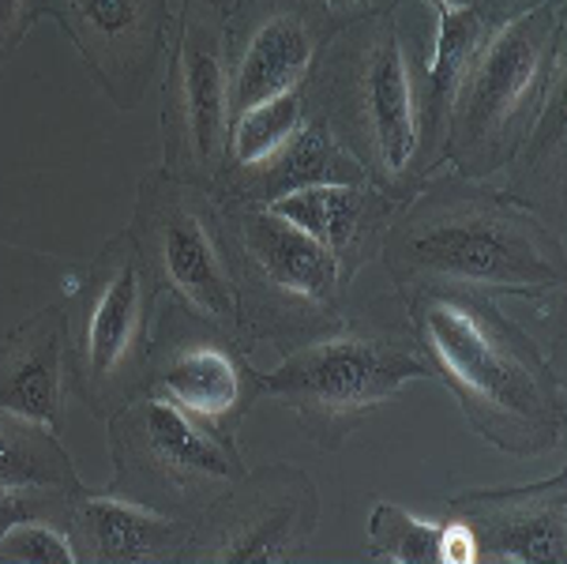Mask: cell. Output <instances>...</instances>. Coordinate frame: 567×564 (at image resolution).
<instances>
[{"label":"cell","mask_w":567,"mask_h":564,"mask_svg":"<svg viewBox=\"0 0 567 564\" xmlns=\"http://www.w3.org/2000/svg\"><path fill=\"white\" fill-rule=\"evenodd\" d=\"M110 493L185 523L248 471L241 444L207 433L158 396H136L110 418Z\"/></svg>","instance_id":"cell-9"},{"label":"cell","mask_w":567,"mask_h":564,"mask_svg":"<svg viewBox=\"0 0 567 564\" xmlns=\"http://www.w3.org/2000/svg\"><path fill=\"white\" fill-rule=\"evenodd\" d=\"M117 110H140L169 50V0H38Z\"/></svg>","instance_id":"cell-13"},{"label":"cell","mask_w":567,"mask_h":564,"mask_svg":"<svg viewBox=\"0 0 567 564\" xmlns=\"http://www.w3.org/2000/svg\"><path fill=\"white\" fill-rule=\"evenodd\" d=\"M421 377H432V366L406 309L402 317L346 309L339 328L286 350L275 372H259V399L293 410L320 452H339L346 437Z\"/></svg>","instance_id":"cell-4"},{"label":"cell","mask_w":567,"mask_h":564,"mask_svg":"<svg viewBox=\"0 0 567 564\" xmlns=\"http://www.w3.org/2000/svg\"><path fill=\"white\" fill-rule=\"evenodd\" d=\"M309 4L331 23V31H339V27H350V23H358V19L395 12L399 0H309Z\"/></svg>","instance_id":"cell-28"},{"label":"cell","mask_w":567,"mask_h":564,"mask_svg":"<svg viewBox=\"0 0 567 564\" xmlns=\"http://www.w3.org/2000/svg\"><path fill=\"white\" fill-rule=\"evenodd\" d=\"M301 91L372 185L399 199L425 185V69L399 8L339 27Z\"/></svg>","instance_id":"cell-3"},{"label":"cell","mask_w":567,"mask_h":564,"mask_svg":"<svg viewBox=\"0 0 567 564\" xmlns=\"http://www.w3.org/2000/svg\"><path fill=\"white\" fill-rule=\"evenodd\" d=\"M440 564H482L477 561V542L466 523H444V531H440Z\"/></svg>","instance_id":"cell-29"},{"label":"cell","mask_w":567,"mask_h":564,"mask_svg":"<svg viewBox=\"0 0 567 564\" xmlns=\"http://www.w3.org/2000/svg\"><path fill=\"white\" fill-rule=\"evenodd\" d=\"M432 377L455 396L466 425L504 455L553 452L564 433V384L545 350L493 301L458 286L402 294Z\"/></svg>","instance_id":"cell-2"},{"label":"cell","mask_w":567,"mask_h":564,"mask_svg":"<svg viewBox=\"0 0 567 564\" xmlns=\"http://www.w3.org/2000/svg\"><path fill=\"white\" fill-rule=\"evenodd\" d=\"M38 16H42L38 12V0H0V69L23 45V38Z\"/></svg>","instance_id":"cell-27"},{"label":"cell","mask_w":567,"mask_h":564,"mask_svg":"<svg viewBox=\"0 0 567 564\" xmlns=\"http://www.w3.org/2000/svg\"><path fill=\"white\" fill-rule=\"evenodd\" d=\"M485 564H567V474L507 490H466L447 501Z\"/></svg>","instance_id":"cell-15"},{"label":"cell","mask_w":567,"mask_h":564,"mask_svg":"<svg viewBox=\"0 0 567 564\" xmlns=\"http://www.w3.org/2000/svg\"><path fill=\"white\" fill-rule=\"evenodd\" d=\"M406 199L391 196L388 188L361 181V185H346V181H331V185H309L271 199V212L290 218L305 234L316 237L323 248L339 256L346 279H358L364 264L380 253V242L388 234L391 218Z\"/></svg>","instance_id":"cell-17"},{"label":"cell","mask_w":567,"mask_h":564,"mask_svg":"<svg viewBox=\"0 0 567 564\" xmlns=\"http://www.w3.org/2000/svg\"><path fill=\"white\" fill-rule=\"evenodd\" d=\"M0 564H75L69 531L53 520H27L0 539Z\"/></svg>","instance_id":"cell-25"},{"label":"cell","mask_w":567,"mask_h":564,"mask_svg":"<svg viewBox=\"0 0 567 564\" xmlns=\"http://www.w3.org/2000/svg\"><path fill=\"white\" fill-rule=\"evenodd\" d=\"M64 531L75 564H181L192 523L83 485L69 504Z\"/></svg>","instance_id":"cell-16"},{"label":"cell","mask_w":567,"mask_h":564,"mask_svg":"<svg viewBox=\"0 0 567 564\" xmlns=\"http://www.w3.org/2000/svg\"><path fill=\"white\" fill-rule=\"evenodd\" d=\"M488 16L482 4L470 8H436V45H432V61L425 69V158L429 174L444 162V143H447V117L455 91L463 83L470 61L485 45Z\"/></svg>","instance_id":"cell-20"},{"label":"cell","mask_w":567,"mask_h":564,"mask_svg":"<svg viewBox=\"0 0 567 564\" xmlns=\"http://www.w3.org/2000/svg\"><path fill=\"white\" fill-rule=\"evenodd\" d=\"M432 8H470V4H477V0H429Z\"/></svg>","instance_id":"cell-30"},{"label":"cell","mask_w":567,"mask_h":564,"mask_svg":"<svg viewBox=\"0 0 567 564\" xmlns=\"http://www.w3.org/2000/svg\"><path fill=\"white\" fill-rule=\"evenodd\" d=\"M305 117H309V106H305V91L301 88L286 91V94H275V99L256 102V106L234 113L226 170L256 166V162H264L271 151H278L297 129H301ZM226 170H223V174H226Z\"/></svg>","instance_id":"cell-23"},{"label":"cell","mask_w":567,"mask_h":564,"mask_svg":"<svg viewBox=\"0 0 567 564\" xmlns=\"http://www.w3.org/2000/svg\"><path fill=\"white\" fill-rule=\"evenodd\" d=\"M75 493L80 490H56V485H19V490H0V539L27 520L64 523Z\"/></svg>","instance_id":"cell-26"},{"label":"cell","mask_w":567,"mask_h":564,"mask_svg":"<svg viewBox=\"0 0 567 564\" xmlns=\"http://www.w3.org/2000/svg\"><path fill=\"white\" fill-rule=\"evenodd\" d=\"M210 4L223 8V12H229V8H237V4H241V0H210Z\"/></svg>","instance_id":"cell-31"},{"label":"cell","mask_w":567,"mask_h":564,"mask_svg":"<svg viewBox=\"0 0 567 564\" xmlns=\"http://www.w3.org/2000/svg\"><path fill=\"white\" fill-rule=\"evenodd\" d=\"M564 91H567V80L564 72L553 80L549 88V99H545L542 113H537L534 129L526 132L523 147L518 155L507 162L512 170V185L507 193L518 196L523 204H530L534 212H553L549 204V188H553V199L564 207V147H567V106H564Z\"/></svg>","instance_id":"cell-21"},{"label":"cell","mask_w":567,"mask_h":564,"mask_svg":"<svg viewBox=\"0 0 567 564\" xmlns=\"http://www.w3.org/2000/svg\"><path fill=\"white\" fill-rule=\"evenodd\" d=\"M399 298L421 286H458L545 301L564 290L567 248L542 212L507 188L447 177L421 185L380 242Z\"/></svg>","instance_id":"cell-1"},{"label":"cell","mask_w":567,"mask_h":564,"mask_svg":"<svg viewBox=\"0 0 567 564\" xmlns=\"http://www.w3.org/2000/svg\"><path fill=\"white\" fill-rule=\"evenodd\" d=\"M19 485L83 490V478L64 452L61 433L0 410V490H19Z\"/></svg>","instance_id":"cell-22"},{"label":"cell","mask_w":567,"mask_h":564,"mask_svg":"<svg viewBox=\"0 0 567 564\" xmlns=\"http://www.w3.org/2000/svg\"><path fill=\"white\" fill-rule=\"evenodd\" d=\"M331 181L361 185V181H369V174H364L361 162L342 147L339 136H334L316 113H309L301 129H297L282 147L271 151V155L264 162H256V166L226 170L210 193L245 199V204H271V199L297 193V188L331 185Z\"/></svg>","instance_id":"cell-19"},{"label":"cell","mask_w":567,"mask_h":564,"mask_svg":"<svg viewBox=\"0 0 567 564\" xmlns=\"http://www.w3.org/2000/svg\"><path fill=\"white\" fill-rule=\"evenodd\" d=\"M440 531L444 523L417 520L399 504L383 501L369 515L364 557L380 564H440Z\"/></svg>","instance_id":"cell-24"},{"label":"cell","mask_w":567,"mask_h":564,"mask_svg":"<svg viewBox=\"0 0 567 564\" xmlns=\"http://www.w3.org/2000/svg\"><path fill=\"white\" fill-rule=\"evenodd\" d=\"M564 72V0H534L493 27L451 102L444 162L488 181L518 155Z\"/></svg>","instance_id":"cell-5"},{"label":"cell","mask_w":567,"mask_h":564,"mask_svg":"<svg viewBox=\"0 0 567 564\" xmlns=\"http://www.w3.org/2000/svg\"><path fill=\"white\" fill-rule=\"evenodd\" d=\"M229 129L226 12L210 0H185L162 80V170L215 188L229 162Z\"/></svg>","instance_id":"cell-10"},{"label":"cell","mask_w":567,"mask_h":564,"mask_svg":"<svg viewBox=\"0 0 567 564\" xmlns=\"http://www.w3.org/2000/svg\"><path fill=\"white\" fill-rule=\"evenodd\" d=\"M69 309V391L110 422L143 396L155 339L158 290L128 229H121L83 271Z\"/></svg>","instance_id":"cell-7"},{"label":"cell","mask_w":567,"mask_h":564,"mask_svg":"<svg viewBox=\"0 0 567 564\" xmlns=\"http://www.w3.org/2000/svg\"><path fill=\"white\" fill-rule=\"evenodd\" d=\"M320 527V490L301 466L245 471L192 523L181 564H286Z\"/></svg>","instance_id":"cell-12"},{"label":"cell","mask_w":567,"mask_h":564,"mask_svg":"<svg viewBox=\"0 0 567 564\" xmlns=\"http://www.w3.org/2000/svg\"><path fill=\"white\" fill-rule=\"evenodd\" d=\"M215 204L241 283L248 339H271L286 353L339 328L350 309V279L339 256L267 204L218 193Z\"/></svg>","instance_id":"cell-6"},{"label":"cell","mask_w":567,"mask_h":564,"mask_svg":"<svg viewBox=\"0 0 567 564\" xmlns=\"http://www.w3.org/2000/svg\"><path fill=\"white\" fill-rule=\"evenodd\" d=\"M252 350L256 342L158 298L143 396L166 399L207 433L237 444L248 410L259 403Z\"/></svg>","instance_id":"cell-11"},{"label":"cell","mask_w":567,"mask_h":564,"mask_svg":"<svg viewBox=\"0 0 567 564\" xmlns=\"http://www.w3.org/2000/svg\"><path fill=\"white\" fill-rule=\"evenodd\" d=\"M128 234L162 301L181 305L248 339L241 283H237V267L210 188L188 185L166 170H151L140 181Z\"/></svg>","instance_id":"cell-8"},{"label":"cell","mask_w":567,"mask_h":564,"mask_svg":"<svg viewBox=\"0 0 567 564\" xmlns=\"http://www.w3.org/2000/svg\"><path fill=\"white\" fill-rule=\"evenodd\" d=\"M331 23L309 0H241L226 12L229 102L241 113L309 80Z\"/></svg>","instance_id":"cell-14"},{"label":"cell","mask_w":567,"mask_h":564,"mask_svg":"<svg viewBox=\"0 0 567 564\" xmlns=\"http://www.w3.org/2000/svg\"><path fill=\"white\" fill-rule=\"evenodd\" d=\"M69 388V309H38L0 342V410L61 433Z\"/></svg>","instance_id":"cell-18"}]
</instances>
